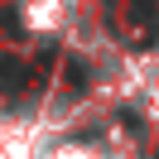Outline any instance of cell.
I'll return each mask as SVG.
<instances>
[{
    "label": "cell",
    "mask_w": 159,
    "mask_h": 159,
    "mask_svg": "<svg viewBox=\"0 0 159 159\" xmlns=\"http://www.w3.org/2000/svg\"><path fill=\"white\" fill-rule=\"evenodd\" d=\"M20 82H24V63L20 58H5L0 63V92H15Z\"/></svg>",
    "instance_id": "obj_1"
},
{
    "label": "cell",
    "mask_w": 159,
    "mask_h": 159,
    "mask_svg": "<svg viewBox=\"0 0 159 159\" xmlns=\"http://www.w3.org/2000/svg\"><path fill=\"white\" fill-rule=\"evenodd\" d=\"M130 15H135V20H149V15H154V0H130Z\"/></svg>",
    "instance_id": "obj_2"
},
{
    "label": "cell",
    "mask_w": 159,
    "mask_h": 159,
    "mask_svg": "<svg viewBox=\"0 0 159 159\" xmlns=\"http://www.w3.org/2000/svg\"><path fill=\"white\" fill-rule=\"evenodd\" d=\"M68 82H72V87H87V72H82V63H77V58L68 63Z\"/></svg>",
    "instance_id": "obj_3"
}]
</instances>
